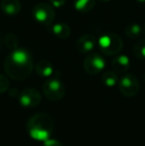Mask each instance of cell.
Listing matches in <instances>:
<instances>
[{
    "instance_id": "1",
    "label": "cell",
    "mask_w": 145,
    "mask_h": 146,
    "mask_svg": "<svg viewBox=\"0 0 145 146\" xmlns=\"http://www.w3.org/2000/svg\"><path fill=\"white\" fill-rule=\"evenodd\" d=\"M4 71L10 79L21 82L26 80L33 71V58L25 48L12 50L4 60Z\"/></svg>"
},
{
    "instance_id": "2",
    "label": "cell",
    "mask_w": 145,
    "mask_h": 146,
    "mask_svg": "<svg viewBox=\"0 0 145 146\" xmlns=\"http://www.w3.org/2000/svg\"><path fill=\"white\" fill-rule=\"evenodd\" d=\"M26 128L32 139L45 142L51 138L54 130V121L49 114L37 112L27 120Z\"/></svg>"
},
{
    "instance_id": "3",
    "label": "cell",
    "mask_w": 145,
    "mask_h": 146,
    "mask_svg": "<svg viewBox=\"0 0 145 146\" xmlns=\"http://www.w3.org/2000/svg\"><path fill=\"white\" fill-rule=\"evenodd\" d=\"M97 47L105 56H116L123 48V42L117 34L107 33L97 39Z\"/></svg>"
},
{
    "instance_id": "4",
    "label": "cell",
    "mask_w": 145,
    "mask_h": 146,
    "mask_svg": "<svg viewBox=\"0 0 145 146\" xmlns=\"http://www.w3.org/2000/svg\"><path fill=\"white\" fill-rule=\"evenodd\" d=\"M43 92L48 100L52 102L61 100L66 94V87L61 80L57 78H50L43 84Z\"/></svg>"
},
{
    "instance_id": "5",
    "label": "cell",
    "mask_w": 145,
    "mask_h": 146,
    "mask_svg": "<svg viewBox=\"0 0 145 146\" xmlns=\"http://www.w3.org/2000/svg\"><path fill=\"white\" fill-rule=\"evenodd\" d=\"M32 15L39 24L51 26L55 19V9L50 3L39 2L33 7Z\"/></svg>"
},
{
    "instance_id": "6",
    "label": "cell",
    "mask_w": 145,
    "mask_h": 146,
    "mask_svg": "<svg viewBox=\"0 0 145 146\" xmlns=\"http://www.w3.org/2000/svg\"><path fill=\"white\" fill-rule=\"evenodd\" d=\"M118 88L123 96L132 98L138 94L140 85L133 74H123L120 80H118Z\"/></svg>"
},
{
    "instance_id": "7",
    "label": "cell",
    "mask_w": 145,
    "mask_h": 146,
    "mask_svg": "<svg viewBox=\"0 0 145 146\" xmlns=\"http://www.w3.org/2000/svg\"><path fill=\"white\" fill-rule=\"evenodd\" d=\"M105 68V60L101 54H91L83 61V69L89 75H97Z\"/></svg>"
},
{
    "instance_id": "8",
    "label": "cell",
    "mask_w": 145,
    "mask_h": 146,
    "mask_svg": "<svg viewBox=\"0 0 145 146\" xmlns=\"http://www.w3.org/2000/svg\"><path fill=\"white\" fill-rule=\"evenodd\" d=\"M18 100L23 108H32L40 104L42 98H41V94L39 92V90H37L36 88H28L19 92Z\"/></svg>"
},
{
    "instance_id": "9",
    "label": "cell",
    "mask_w": 145,
    "mask_h": 146,
    "mask_svg": "<svg viewBox=\"0 0 145 146\" xmlns=\"http://www.w3.org/2000/svg\"><path fill=\"white\" fill-rule=\"evenodd\" d=\"M97 45V40L91 34H85L77 39L75 43L77 50L81 54H87L93 50Z\"/></svg>"
},
{
    "instance_id": "10",
    "label": "cell",
    "mask_w": 145,
    "mask_h": 146,
    "mask_svg": "<svg viewBox=\"0 0 145 146\" xmlns=\"http://www.w3.org/2000/svg\"><path fill=\"white\" fill-rule=\"evenodd\" d=\"M130 66V60L125 55H118L111 61V68L115 73L124 74Z\"/></svg>"
},
{
    "instance_id": "11",
    "label": "cell",
    "mask_w": 145,
    "mask_h": 146,
    "mask_svg": "<svg viewBox=\"0 0 145 146\" xmlns=\"http://www.w3.org/2000/svg\"><path fill=\"white\" fill-rule=\"evenodd\" d=\"M1 10L8 16H15L21 10V3L19 0H2Z\"/></svg>"
},
{
    "instance_id": "12",
    "label": "cell",
    "mask_w": 145,
    "mask_h": 146,
    "mask_svg": "<svg viewBox=\"0 0 145 146\" xmlns=\"http://www.w3.org/2000/svg\"><path fill=\"white\" fill-rule=\"evenodd\" d=\"M35 71L37 75L40 76L42 78H50L53 76L55 70L53 65L49 61L46 60H42V61L38 62L35 66Z\"/></svg>"
},
{
    "instance_id": "13",
    "label": "cell",
    "mask_w": 145,
    "mask_h": 146,
    "mask_svg": "<svg viewBox=\"0 0 145 146\" xmlns=\"http://www.w3.org/2000/svg\"><path fill=\"white\" fill-rule=\"evenodd\" d=\"M51 31L52 33L59 39H68L71 35V28L68 24L66 23H56L51 26Z\"/></svg>"
},
{
    "instance_id": "14",
    "label": "cell",
    "mask_w": 145,
    "mask_h": 146,
    "mask_svg": "<svg viewBox=\"0 0 145 146\" xmlns=\"http://www.w3.org/2000/svg\"><path fill=\"white\" fill-rule=\"evenodd\" d=\"M95 5V0H75L73 7L77 11L87 13L91 11Z\"/></svg>"
},
{
    "instance_id": "15",
    "label": "cell",
    "mask_w": 145,
    "mask_h": 146,
    "mask_svg": "<svg viewBox=\"0 0 145 146\" xmlns=\"http://www.w3.org/2000/svg\"><path fill=\"white\" fill-rule=\"evenodd\" d=\"M101 81L105 86L109 88H112L115 85H117L118 83V77L117 73L112 70V71H107L103 73V77H101Z\"/></svg>"
},
{
    "instance_id": "16",
    "label": "cell",
    "mask_w": 145,
    "mask_h": 146,
    "mask_svg": "<svg viewBox=\"0 0 145 146\" xmlns=\"http://www.w3.org/2000/svg\"><path fill=\"white\" fill-rule=\"evenodd\" d=\"M142 27L138 23H131L125 27V34L130 39H136L142 34Z\"/></svg>"
},
{
    "instance_id": "17",
    "label": "cell",
    "mask_w": 145,
    "mask_h": 146,
    "mask_svg": "<svg viewBox=\"0 0 145 146\" xmlns=\"http://www.w3.org/2000/svg\"><path fill=\"white\" fill-rule=\"evenodd\" d=\"M133 54L139 60L145 59V39H140L135 43L133 47Z\"/></svg>"
},
{
    "instance_id": "18",
    "label": "cell",
    "mask_w": 145,
    "mask_h": 146,
    "mask_svg": "<svg viewBox=\"0 0 145 146\" xmlns=\"http://www.w3.org/2000/svg\"><path fill=\"white\" fill-rule=\"evenodd\" d=\"M3 42L5 44L6 48H8L11 51L18 48V38L16 37V35L12 34V33H8L7 35H5V37L3 39Z\"/></svg>"
},
{
    "instance_id": "19",
    "label": "cell",
    "mask_w": 145,
    "mask_h": 146,
    "mask_svg": "<svg viewBox=\"0 0 145 146\" xmlns=\"http://www.w3.org/2000/svg\"><path fill=\"white\" fill-rule=\"evenodd\" d=\"M9 87H10L9 80L7 79V77L0 74V94L6 92L9 90Z\"/></svg>"
},
{
    "instance_id": "20",
    "label": "cell",
    "mask_w": 145,
    "mask_h": 146,
    "mask_svg": "<svg viewBox=\"0 0 145 146\" xmlns=\"http://www.w3.org/2000/svg\"><path fill=\"white\" fill-rule=\"evenodd\" d=\"M49 2L54 8H62L66 4V0H49Z\"/></svg>"
},
{
    "instance_id": "21",
    "label": "cell",
    "mask_w": 145,
    "mask_h": 146,
    "mask_svg": "<svg viewBox=\"0 0 145 146\" xmlns=\"http://www.w3.org/2000/svg\"><path fill=\"white\" fill-rule=\"evenodd\" d=\"M43 146H64L62 143L60 142L59 140H56V139H52L49 138L48 140H46L44 142Z\"/></svg>"
},
{
    "instance_id": "22",
    "label": "cell",
    "mask_w": 145,
    "mask_h": 146,
    "mask_svg": "<svg viewBox=\"0 0 145 146\" xmlns=\"http://www.w3.org/2000/svg\"><path fill=\"white\" fill-rule=\"evenodd\" d=\"M97 1H99V2H109V1H110V0H97Z\"/></svg>"
},
{
    "instance_id": "23",
    "label": "cell",
    "mask_w": 145,
    "mask_h": 146,
    "mask_svg": "<svg viewBox=\"0 0 145 146\" xmlns=\"http://www.w3.org/2000/svg\"><path fill=\"white\" fill-rule=\"evenodd\" d=\"M136 1H138L139 3H145V0H136Z\"/></svg>"
},
{
    "instance_id": "24",
    "label": "cell",
    "mask_w": 145,
    "mask_h": 146,
    "mask_svg": "<svg viewBox=\"0 0 145 146\" xmlns=\"http://www.w3.org/2000/svg\"><path fill=\"white\" fill-rule=\"evenodd\" d=\"M1 47H2V40H1V38H0V49H1Z\"/></svg>"
},
{
    "instance_id": "25",
    "label": "cell",
    "mask_w": 145,
    "mask_h": 146,
    "mask_svg": "<svg viewBox=\"0 0 145 146\" xmlns=\"http://www.w3.org/2000/svg\"><path fill=\"white\" fill-rule=\"evenodd\" d=\"M143 31H144V34H145V25H144V28H143Z\"/></svg>"
},
{
    "instance_id": "26",
    "label": "cell",
    "mask_w": 145,
    "mask_h": 146,
    "mask_svg": "<svg viewBox=\"0 0 145 146\" xmlns=\"http://www.w3.org/2000/svg\"><path fill=\"white\" fill-rule=\"evenodd\" d=\"M144 80H145V74H144Z\"/></svg>"
}]
</instances>
